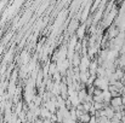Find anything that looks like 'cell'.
Masks as SVG:
<instances>
[]
</instances>
